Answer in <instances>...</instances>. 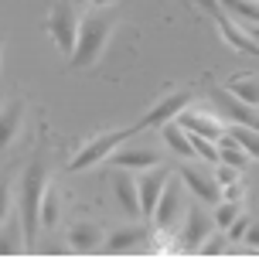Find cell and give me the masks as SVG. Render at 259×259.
I'll return each instance as SVG.
<instances>
[{
    "label": "cell",
    "mask_w": 259,
    "mask_h": 259,
    "mask_svg": "<svg viewBox=\"0 0 259 259\" xmlns=\"http://www.w3.org/2000/svg\"><path fill=\"white\" fill-rule=\"evenodd\" d=\"M147 235H150L147 225H123L116 232H109L106 249H109V252H130V249H137L140 242H147Z\"/></svg>",
    "instance_id": "obj_16"
},
{
    "label": "cell",
    "mask_w": 259,
    "mask_h": 259,
    "mask_svg": "<svg viewBox=\"0 0 259 259\" xmlns=\"http://www.w3.org/2000/svg\"><path fill=\"white\" fill-rule=\"evenodd\" d=\"M249 222H252V219H246V215H239V219H235L232 225H229V229H225V232H229V239H232V242H239V239H246V229H249Z\"/></svg>",
    "instance_id": "obj_28"
},
{
    "label": "cell",
    "mask_w": 259,
    "mask_h": 259,
    "mask_svg": "<svg viewBox=\"0 0 259 259\" xmlns=\"http://www.w3.org/2000/svg\"><path fill=\"white\" fill-rule=\"evenodd\" d=\"M106 242L103 229L96 225V222H75L72 229H68V246L75 249V252H96V249Z\"/></svg>",
    "instance_id": "obj_14"
},
{
    "label": "cell",
    "mask_w": 259,
    "mask_h": 259,
    "mask_svg": "<svg viewBox=\"0 0 259 259\" xmlns=\"http://www.w3.org/2000/svg\"><path fill=\"white\" fill-rule=\"evenodd\" d=\"M191 96H194L191 89L170 92V96H164V99H160V103H157V106H154V109H150V113H147L143 119H137V123H140L143 130H147V126H164V123H170L174 116H181V113H184V106L191 103Z\"/></svg>",
    "instance_id": "obj_11"
},
{
    "label": "cell",
    "mask_w": 259,
    "mask_h": 259,
    "mask_svg": "<svg viewBox=\"0 0 259 259\" xmlns=\"http://www.w3.org/2000/svg\"><path fill=\"white\" fill-rule=\"evenodd\" d=\"M215 178H219L222 188H225V184H235V181H239V167H232V164L222 160V164H215Z\"/></svg>",
    "instance_id": "obj_27"
},
{
    "label": "cell",
    "mask_w": 259,
    "mask_h": 259,
    "mask_svg": "<svg viewBox=\"0 0 259 259\" xmlns=\"http://www.w3.org/2000/svg\"><path fill=\"white\" fill-rule=\"evenodd\" d=\"M229 92H232L235 99H242L249 106H259V78L256 75H235L229 82Z\"/></svg>",
    "instance_id": "obj_21"
},
{
    "label": "cell",
    "mask_w": 259,
    "mask_h": 259,
    "mask_svg": "<svg viewBox=\"0 0 259 259\" xmlns=\"http://www.w3.org/2000/svg\"><path fill=\"white\" fill-rule=\"evenodd\" d=\"M246 246L259 249V219H252V222H249V229H246Z\"/></svg>",
    "instance_id": "obj_29"
},
{
    "label": "cell",
    "mask_w": 259,
    "mask_h": 259,
    "mask_svg": "<svg viewBox=\"0 0 259 259\" xmlns=\"http://www.w3.org/2000/svg\"><path fill=\"white\" fill-rule=\"evenodd\" d=\"M160 133H164V143H167L178 157H184V160H194V157H198L194 154V143H191V133H188L178 119H174V123H164Z\"/></svg>",
    "instance_id": "obj_17"
},
{
    "label": "cell",
    "mask_w": 259,
    "mask_h": 259,
    "mask_svg": "<svg viewBox=\"0 0 259 259\" xmlns=\"http://www.w3.org/2000/svg\"><path fill=\"white\" fill-rule=\"evenodd\" d=\"M178 123H181L188 133H201V137H208V140H222V137H225V126H222L215 116H208V113H191V109H184L181 116H178Z\"/></svg>",
    "instance_id": "obj_15"
},
{
    "label": "cell",
    "mask_w": 259,
    "mask_h": 259,
    "mask_svg": "<svg viewBox=\"0 0 259 259\" xmlns=\"http://www.w3.org/2000/svg\"><path fill=\"white\" fill-rule=\"evenodd\" d=\"M181 184L184 181H167L164 198H160V205H157L154 225L164 229V232H174V229H178V219H181V211H184V188Z\"/></svg>",
    "instance_id": "obj_9"
},
{
    "label": "cell",
    "mask_w": 259,
    "mask_h": 259,
    "mask_svg": "<svg viewBox=\"0 0 259 259\" xmlns=\"http://www.w3.org/2000/svg\"><path fill=\"white\" fill-rule=\"evenodd\" d=\"M181 181H184V188H188L198 201H205V205H219L222 198H225L219 178H215V170L201 167V164H194V160H188V164L181 167Z\"/></svg>",
    "instance_id": "obj_5"
},
{
    "label": "cell",
    "mask_w": 259,
    "mask_h": 259,
    "mask_svg": "<svg viewBox=\"0 0 259 259\" xmlns=\"http://www.w3.org/2000/svg\"><path fill=\"white\" fill-rule=\"evenodd\" d=\"M41 198H45V160L34 157L21 178V222H24V246L38 242L41 229Z\"/></svg>",
    "instance_id": "obj_2"
},
{
    "label": "cell",
    "mask_w": 259,
    "mask_h": 259,
    "mask_svg": "<svg viewBox=\"0 0 259 259\" xmlns=\"http://www.w3.org/2000/svg\"><path fill=\"white\" fill-rule=\"evenodd\" d=\"M21 109H24V103H21V99H11V103H7V109H4V143H14L17 123H21Z\"/></svg>",
    "instance_id": "obj_24"
},
{
    "label": "cell",
    "mask_w": 259,
    "mask_h": 259,
    "mask_svg": "<svg viewBox=\"0 0 259 259\" xmlns=\"http://www.w3.org/2000/svg\"><path fill=\"white\" fill-rule=\"evenodd\" d=\"M48 34H52L55 45L72 58V52H75V45H78V17H75V7H72L68 0H55L52 4V14H48Z\"/></svg>",
    "instance_id": "obj_4"
},
{
    "label": "cell",
    "mask_w": 259,
    "mask_h": 259,
    "mask_svg": "<svg viewBox=\"0 0 259 259\" xmlns=\"http://www.w3.org/2000/svg\"><path fill=\"white\" fill-rule=\"evenodd\" d=\"M140 123H133V126H123V130H109V133H99V137H92L82 150H78L72 160H68V170H85L92 167V164H103V160H109V154L116 150L119 143H126L130 137H137L140 133Z\"/></svg>",
    "instance_id": "obj_3"
},
{
    "label": "cell",
    "mask_w": 259,
    "mask_h": 259,
    "mask_svg": "<svg viewBox=\"0 0 259 259\" xmlns=\"http://www.w3.org/2000/svg\"><path fill=\"white\" fill-rule=\"evenodd\" d=\"M109 164L113 167H130V170H150L160 164V154L154 147H137V143H126V147H116L109 154Z\"/></svg>",
    "instance_id": "obj_12"
},
{
    "label": "cell",
    "mask_w": 259,
    "mask_h": 259,
    "mask_svg": "<svg viewBox=\"0 0 259 259\" xmlns=\"http://www.w3.org/2000/svg\"><path fill=\"white\" fill-rule=\"evenodd\" d=\"M194 4H198V7H201V11H205L208 17H215V14L222 11V7H219V0H194Z\"/></svg>",
    "instance_id": "obj_30"
},
{
    "label": "cell",
    "mask_w": 259,
    "mask_h": 259,
    "mask_svg": "<svg viewBox=\"0 0 259 259\" xmlns=\"http://www.w3.org/2000/svg\"><path fill=\"white\" fill-rule=\"evenodd\" d=\"M58 215H62L58 191H55V188H45V198H41V225H55Z\"/></svg>",
    "instance_id": "obj_25"
},
{
    "label": "cell",
    "mask_w": 259,
    "mask_h": 259,
    "mask_svg": "<svg viewBox=\"0 0 259 259\" xmlns=\"http://www.w3.org/2000/svg\"><path fill=\"white\" fill-rule=\"evenodd\" d=\"M215 24H219V31H222V38L232 45L235 52H246V55H256L259 58V41H256V34H249V27L246 24H235L232 17L225 11H219L215 17H211Z\"/></svg>",
    "instance_id": "obj_13"
},
{
    "label": "cell",
    "mask_w": 259,
    "mask_h": 259,
    "mask_svg": "<svg viewBox=\"0 0 259 259\" xmlns=\"http://www.w3.org/2000/svg\"><path fill=\"white\" fill-rule=\"evenodd\" d=\"M225 242H229V232H225V235H222V232H211L205 242H201V249H198V252H201V256H219V252H225Z\"/></svg>",
    "instance_id": "obj_26"
},
{
    "label": "cell",
    "mask_w": 259,
    "mask_h": 259,
    "mask_svg": "<svg viewBox=\"0 0 259 259\" xmlns=\"http://www.w3.org/2000/svg\"><path fill=\"white\" fill-rule=\"evenodd\" d=\"M113 27H116V14L113 11L85 14L82 24H78V45L72 52V68H92L99 62L109 38H113Z\"/></svg>",
    "instance_id": "obj_1"
},
{
    "label": "cell",
    "mask_w": 259,
    "mask_h": 259,
    "mask_svg": "<svg viewBox=\"0 0 259 259\" xmlns=\"http://www.w3.org/2000/svg\"><path fill=\"white\" fill-rule=\"evenodd\" d=\"M239 215H242V205L232 201V198H222L219 205H215V225H219V229H229Z\"/></svg>",
    "instance_id": "obj_23"
},
{
    "label": "cell",
    "mask_w": 259,
    "mask_h": 259,
    "mask_svg": "<svg viewBox=\"0 0 259 259\" xmlns=\"http://www.w3.org/2000/svg\"><path fill=\"white\" fill-rule=\"evenodd\" d=\"M208 96H211V103H215V106H222V116H225V119L259 130V113H256V106H249V103H242V99H235L229 89H219V85H215V89H208Z\"/></svg>",
    "instance_id": "obj_8"
},
{
    "label": "cell",
    "mask_w": 259,
    "mask_h": 259,
    "mask_svg": "<svg viewBox=\"0 0 259 259\" xmlns=\"http://www.w3.org/2000/svg\"><path fill=\"white\" fill-rule=\"evenodd\" d=\"M219 150H222V160H225V164H232V167H246L249 164V154H246V147H242V143L235 140L232 133H229V130H225V137H222L219 140Z\"/></svg>",
    "instance_id": "obj_20"
},
{
    "label": "cell",
    "mask_w": 259,
    "mask_h": 259,
    "mask_svg": "<svg viewBox=\"0 0 259 259\" xmlns=\"http://www.w3.org/2000/svg\"><path fill=\"white\" fill-rule=\"evenodd\" d=\"M92 4H96V7H113L116 0H92Z\"/></svg>",
    "instance_id": "obj_32"
},
{
    "label": "cell",
    "mask_w": 259,
    "mask_h": 259,
    "mask_svg": "<svg viewBox=\"0 0 259 259\" xmlns=\"http://www.w3.org/2000/svg\"><path fill=\"white\" fill-rule=\"evenodd\" d=\"M229 133H232L235 140L246 147V154L252 157V160H259V130L242 126V123H232V126H229Z\"/></svg>",
    "instance_id": "obj_22"
},
{
    "label": "cell",
    "mask_w": 259,
    "mask_h": 259,
    "mask_svg": "<svg viewBox=\"0 0 259 259\" xmlns=\"http://www.w3.org/2000/svg\"><path fill=\"white\" fill-rule=\"evenodd\" d=\"M211 232H215V215H208L201 205L188 208L181 239H178V249H184V252H198V249H201V242H205Z\"/></svg>",
    "instance_id": "obj_6"
},
{
    "label": "cell",
    "mask_w": 259,
    "mask_h": 259,
    "mask_svg": "<svg viewBox=\"0 0 259 259\" xmlns=\"http://www.w3.org/2000/svg\"><path fill=\"white\" fill-rule=\"evenodd\" d=\"M170 181V170L167 167H157V170H147L137 178L140 184V205H143V222H154L157 215V205H160V198H164V188Z\"/></svg>",
    "instance_id": "obj_7"
},
{
    "label": "cell",
    "mask_w": 259,
    "mask_h": 259,
    "mask_svg": "<svg viewBox=\"0 0 259 259\" xmlns=\"http://www.w3.org/2000/svg\"><path fill=\"white\" fill-rule=\"evenodd\" d=\"M21 239H24V222L7 208V222H4V239H0V252L4 256H14L21 249Z\"/></svg>",
    "instance_id": "obj_19"
},
{
    "label": "cell",
    "mask_w": 259,
    "mask_h": 259,
    "mask_svg": "<svg viewBox=\"0 0 259 259\" xmlns=\"http://www.w3.org/2000/svg\"><path fill=\"white\" fill-rule=\"evenodd\" d=\"M109 181H113V191L119 198V208L126 211L130 219H143V205H140V184L137 178L130 174V167H119L109 174Z\"/></svg>",
    "instance_id": "obj_10"
},
{
    "label": "cell",
    "mask_w": 259,
    "mask_h": 259,
    "mask_svg": "<svg viewBox=\"0 0 259 259\" xmlns=\"http://www.w3.org/2000/svg\"><path fill=\"white\" fill-rule=\"evenodd\" d=\"M222 191H225V198H232V201H239V198H242V184H239V181H235V184H225Z\"/></svg>",
    "instance_id": "obj_31"
},
{
    "label": "cell",
    "mask_w": 259,
    "mask_h": 259,
    "mask_svg": "<svg viewBox=\"0 0 259 259\" xmlns=\"http://www.w3.org/2000/svg\"><path fill=\"white\" fill-rule=\"evenodd\" d=\"M219 4L232 14V17H239V21L249 27V34H256V27H252V24H259V0H219Z\"/></svg>",
    "instance_id": "obj_18"
}]
</instances>
